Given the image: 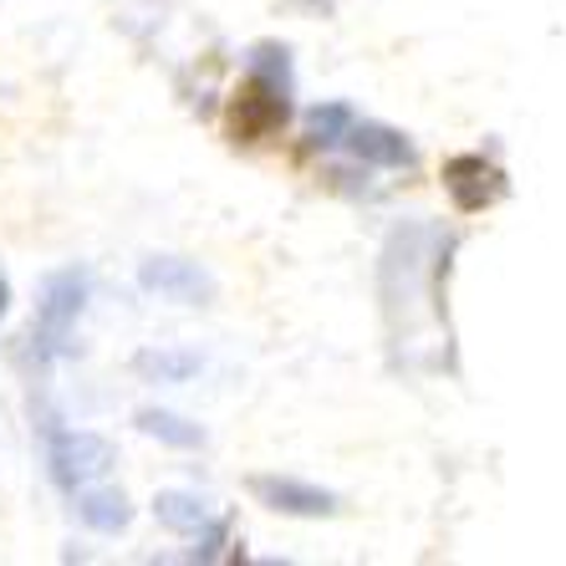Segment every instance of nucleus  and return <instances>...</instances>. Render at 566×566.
Segmentation results:
<instances>
[{"label":"nucleus","instance_id":"nucleus-12","mask_svg":"<svg viewBox=\"0 0 566 566\" xmlns=\"http://www.w3.org/2000/svg\"><path fill=\"white\" fill-rule=\"evenodd\" d=\"M6 312H11V276L0 271V322H6Z\"/></svg>","mask_w":566,"mask_h":566},{"label":"nucleus","instance_id":"nucleus-5","mask_svg":"<svg viewBox=\"0 0 566 566\" xmlns=\"http://www.w3.org/2000/svg\"><path fill=\"white\" fill-rule=\"evenodd\" d=\"M347 154L357 158V164H373V169H413V144L409 133L388 128V123H373V118H357L353 128H347Z\"/></svg>","mask_w":566,"mask_h":566},{"label":"nucleus","instance_id":"nucleus-11","mask_svg":"<svg viewBox=\"0 0 566 566\" xmlns=\"http://www.w3.org/2000/svg\"><path fill=\"white\" fill-rule=\"evenodd\" d=\"M251 77L261 82V87H271L276 97L296 93V77H291V52H286V46H271V41L251 52Z\"/></svg>","mask_w":566,"mask_h":566},{"label":"nucleus","instance_id":"nucleus-10","mask_svg":"<svg viewBox=\"0 0 566 566\" xmlns=\"http://www.w3.org/2000/svg\"><path fill=\"white\" fill-rule=\"evenodd\" d=\"M353 123H357L353 103H322V107H312V118H306V138H312V148H343Z\"/></svg>","mask_w":566,"mask_h":566},{"label":"nucleus","instance_id":"nucleus-4","mask_svg":"<svg viewBox=\"0 0 566 566\" xmlns=\"http://www.w3.org/2000/svg\"><path fill=\"white\" fill-rule=\"evenodd\" d=\"M251 495L276 515L291 521H327V515L343 511V501L332 490L312 485V480H296V474H251Z\"/></svg>","mask_w":566,"mask_h":566},{"label":"nucleus","instance_id":"nucleus-3","mask_svg":"<svg viewBox=\"0 0 566 566\" xmlns=\"http://www.w3.org/2000/svg\"><path fill=\"white\" fill-rule=\"evenodd\" d=\"M138 286L174 306H210L214 302V276L199 261H185V255H148V261L138 265Z\"/></svg>","mask_w":566,"mask_h":566},{"label":"nucleus","instance_id":"nucleus-6","mask_svg":"<svg viewBox=\"0 0 566 566\" xmlns=\"http://www.w3.org/2000/svg\"><path fill=\"white\" fill-rule=\"evenodd\" d=\"M77 515H82V526L103 531V536H118V531L133 526V501L118 485H82L77 490Z\"/></svg>","mask_w":566,"mask_h":566},{"label":"nucleus","instance_id":"nucleus-2","mask_svg":"<svg viewBox=\"0 0 566 566\" xmlns=\"http://www.w3.org/2000/svg\"><path fill=\"white\" fill-rule=\"evenodd\" d=\"M113 464H118V449L107 444L103 434H93V429H62L56 419H46V470H52V480L62 490L77 495L82 485L103 480Z\"/></svg>","mask_w":566,"mask_h":566},{"label":"nucleus","instance_id":"nucleus-9","mask_svg":"<svg viewBox=\"0 0 566 566\" xmlns=\"http://www.w3.org/2000/svg\"><path fill=\"white\" fill-rule=\"evenodd\" d=\"M133 423H138V434L158 439V444H169V449H199L205 444V429L189 423V419H179V413H169V409H144Z\"/></svg>","mask_w":566,"mask_h":566},{"label":"nucleus","instance_id":"nucleus-8","mask_svg":"<svg viewBox=\"0 0 566 566\" xmlns=\"http://www.w3.org/2000/svg\"><path fill=\"white\" fill-rule=\"evenodd\" d=\"M199 368H205V357L189 347H144L133 357V373L148 382H189Z\"/></svg>","mask_w":566,"mask_h":566},{"label":"nucleus","instance_id":"nucleus-1","mask_svg":"<svg viewBox=\"0 0 566 566\" xmlns=\"http://www.w3.org/2000/svg\"><path fill=\"white\" fill-rule=\"evenodd\" d=\"M82 312H87V271L66 265V271H52V276L41 281L36 322H31V343L41 347V357L72 353Z\"/></svg>","mask_w":566,"mask_h":566},{"label":"nucleus","instance_id":"nucleus-7","mask_svg":"<svg viewBox=\"0 0 566 566\" xmlns=\"http://www.w3.org/2000/svg\"><path fill=\"white\" fill-rule=\"evenodd\" d=\"M154 515H158V526L174 531V536H199V531L214 521L210 505L199 501V495H189V490H158Z\"/></svg>","mask_w":566,"mask_h":566}]
</instances>
